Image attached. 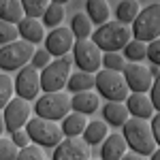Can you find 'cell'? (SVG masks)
Returning a JSON list of instances; mask_svg holds the SVG:
<instances>
[{
	"mask_svg": "<svg viewBox=\"0 0 160 160\" xmlns=\"http://www.w3.org/2000/svg\"><path fill=\"white\" fill-rule=\"evenodd\" d=\"M30 113H32V107H30V100L28 98H22V96L13 98L4 107V113H2V120L7 124V132H15V130L28 126Z\"/></svg>",
	"mask_w": 160,
	"mask_h": 160,
	"instance_id": "cell-10",
	"label": "cell"
},
{
	"mask_svg": "<svg viewBox=\"0 0 160 160\" xmlns=\"http://www.w3.org/2000/svg\"><path fill=\"white\" fill-rule=\"evenodd\" d=\"M152 132H154V137H156V143L160 145V111L152 118Z\"/></svg>",
	"mask_w": 160,
	"mask_h": 160,
	"instance_id": "cell-39",
	"label": "cell"
},
{
	"mask_svg": "<svg viewBox=\"0 0 160 160\" xmlns=\"http://www.w3.org/2000/svg\"><path fill=\"white\" fill-rule=\"evenodd\" d=\"M149 96H152V102H154L156 111H160V75L154 79V86L149 90Z\"/></svg>",
	"mask_w": 160,
	"mask_h": 160,
	"instance_id": "cell-38",
	"label": "cell"
},
{
	"mask_svg": "<svg viewBox=\"0 0 160 160\" xmlns=\"http://www.w3.org/2000/svg\"><path fill=\"white\" fill-rule=\"evenodd\" d=\"M24 2V9L28 17H41L45 15V11L49 9L51 0H22Z\"/></svg>",
	"mask_w": 160,
	"mask_h": 160,
	"instance_id": "cell-30",
	"label": "cell"
},
{
	"mask_svg": "<svg viewBox=\"0 0 160 160\" xmlns=\"http://www.w3.org/2000/svg\"><path fill=\"white\" fill-rule=\"evenodd\" d=\"M122 73H124V79H126L128 88L132 92H145L148 94L149 90H152V86H154V75L149 73V68L143 66L141 62L126 64Z\"/></svg>",
	"mask_w": 160,
	"mask_h": 160,
	"instance_id": "cell-13",
	"label": "cell"
},
{
	"mask_svg": "<svg viewBox=\"0 0 160 160\" xmlns=\"http://www.w3.org/2000/svg\"><path fill=\"white\" fill-rule=\"evenodd\" d=\"M122 160H145V158H143L141 154H137V152H135V154H126Z\"/></svg>",
	"mask_w": 160,
	"mask_h": 160,
	"instance_id": "cell-40",
	"label": "cell"
},
{
	"mask_svg": "<svg viewBox=\"0 0 160 160\" xmlns=\"http://www.w3.org/2000/svg\"><path fill=\"white\" fill-rule=\"evenodd\" d=\"M0 15H2V22L19 24L26 17L24 2L22 0H0Z\"/></svg>",
	"mask_w": 160,
	"mask_h": 160,
	"instance_id": "cell-20",
	"label": "cell"
},
{
	"mask_svg": "<svg viewBox=\"0 0 160 160\" xmlns=\"http://www.w3.org/2000/svg\"><path fill=\"white\" fill-rule=\"evenodd\" d=\"M22 148L13 139H0V160H17Z\"/></svg>",
	"mask_w": 160,
	"mask_h": 160,
	"instance_id": "cell-32",
	"label": "cell"
},
{
	"mask_svg": "<svg viewBox=\"0 0 160 160\" xmlns=\"http://www.w3.org/2000/svg\"><path fill=\"white\" fill-rule=\"evenodd\" d=\"M17 26H19V34L24 37V41L41 43L43 38H47L45 37V24H41L38 17H28V15H26Z\"/></svg>",
	"mask_w": 160,
	"mask_h": 160,
	"instance_id": "cell-17",
	"label": "cell"
},
{
	"mask_svg": "<svg viewBox=\"0 0 160 160\" xmlns=\"http://www.w3.org/2000/svg\"><path fill=\"white\" fill-rule=\"evenodd\" d=\"M94 86H96V75L86 73V71L73 73L71 79H68V90L75 92V94H79V92H90Z\"/></svg>",
	"mask_w": 160,
	"mask_h": 160,
	"instance_id": "cell-22",
	"label": "cell"
},
{
	"mask_svg": "<svg viewBox=\"0 0 160 160\" xmlns=\"http://www.w3.org/2000/svg\"><path fill=\"white\" fill-rule=\"evenodd\" d=\"M126 149H128V141L126 137L120 132H113L105 139L102 148H100V158L102 160H122L126 156Z\"/></svg>",
	"mask_w": 160,
	"mask_h": 160,
	"instance_id": "cell-16",
	"label": "cell"
},
{
	"mask_svg": "<svg viewBox=\"0 0 160 160\" xmlns=\"http://www.w3.org/2000/svg\"><path fill=\"white\" fill-rule=\"evenodd\" d=\"M96 90L100 96L109 100H128L130 96V88L124 79V73L120 71H111V68H102L96 73Z\"/></svg>",
	"mask_w": 160,
	"mask_h": 160,
	"instance_id": "cell-5",
	"label": "cell"
},
{
	"mask_svg": "<svg viewBox=\"0 0 160 160\" xmlns=\"http://www.w3.org/2000/svg\"><path fill=\"white\" fill-rule=\"evenodd\" d=\"M13 94H15V79H11L7 73H2L0 75V107L2 109L13 100Z\"/></svg>",
	"mask_w": 160,
	"mask_h": 160,
	"instance_id": "cell-29",
	"label": "cell"
},
{
	"mask_svg": "<svg viewBox=\"0 0 160 160\" xmlns=\"http://www.w3.org/2000/svg\"><path fill=\"white\" fill-rule=\"evenodd\" d=\"M126 105H128V111H130V115L132 118H141V120H149V118H154V102H152V96H148L145 92H132L128 100H126Z\"/></svg>",
	"mask_w": 160,
	"mask_h": 160,
	"instance_id": "cell-15",
	"label": "cell"
},
{
	"mask_svg": "<svg viewBox=\"0 0 160 160\" xmlns=\"http://www.w3.org/2000/svg\"><path fill=\"white\" fill-rule=\"evenodd\" d=\"M51 2H60V4H64V2H68V0H51Z\"/></svg>",
	"mask_w": 160,
	"mask_h": 160,
	"instance_id": "cell-43",
	"label": "cell"
},
{
	"mask_svg": "<svg viewBox=\"0 0 160 160\" xmlns=\"http://www.w3.org/2000/svg\"><path fill=\"white\" fill-rule=\"evenodd\" d=\"M73 58L75 64L86 71V73H98L102 66V49L92 41V38H77L73 47Z\"/></svg>",
	"mask_w": 160,
	"mask_h": 160,
	"instance_id": "cell-9",
	"label": "cell"
},
{
	"mask_svg": "<svg viewBox=\"0 0 160 160\" xmlns=\"http://www.w3.org/2000/svg\"><path fill=\"white\" fill-rule=\"evenodd\" d=\"M43 90V81H41V73L34 66H24L19 68V75L15 77V92L22 98H38Z\"/></svg>",
	"mask_w": 160,
	"mask_h": 160,
	"instance_id": "cell-11",
	"label": "cell"
},
{
	"mask_svg": "<svg viewBox=\"0 0 160 160\" xmlns=\"http://www.w3.org/2000/svg\"><path fill=\"white\" fill-rule=\"evenodd\" d=\"M75 43H77V37H75V32L71 28H56V30H51L47 38H45V49L49 51L51 56H56V58H62V56H66L68 51L75 47Z\"/></svg>",
	"mask_w": 160,
	"mask_h": 160,
	"instance_id": "cell-12",
	"label": "cell"
},
{
	"mask_svg": "<svg viewBox=\"0 0 160 160\" xmlns=\"http://www.w3.org/2000/svg\"><path fill=\"white\" fill-rule=\"evenodd\" d=\"M73 109V98L66 94V92H45L43 96L37 98L34 111L41 118H47V120H64Z\"/></svg>",
	"mask_w": 160,
	"mask_h": 160,
	"instance_id": "cell-4",
	"label": "cell"
},
{
	"mask_svg": "<svg viewBox=\"0 0 160 160\" xmlns=\"http://www.w3.org/2000/svg\"><path fill=\"white\" fill-rule=\"evenodd\" d=\"M11 139H13V141H15V143H17V145H19L22 149H24V148H28V143L32 141L26 128H19V130H15V132H11Z\"/></svg>",
	"mask_w": 160,
	"mask_h": 160,
	"instance_id": "cell-36",
	"label": "cell"
},
{
	"mask_svg": "<svg viewBox=\"0 0 160 160\" xmlns=\"http://www.w3.org/2000/svg\"><path fill=\"white\" fill-rule=\"evenodd\" d=\"M17 160H49V158H47V154L34 143V145H28V148L22 149Z\"/></svg>",
	"mask_w": 160,
	"mask_h": 160,
	"instance_id": "cell-34",
	"label": "cell"
},
{
	"mask_svg": "<svg viewBox=\"0 0 160 160\" xmlns=\"http://www.w3.org/2000/svg\"><path fill=\"white\" fill-rule=\"evenodd\" d=\"M148 58L152 60V64H158L160 66V38L148 43Z\"/></svg>",
	"mask_w": 160,
	"mask_h": 160,
	"instance_id": "cell-37",
	"label": "cell"
},
{
	"mask_svg": "<svg viewBox=\"0 0 160 160\" xmlns=\"http://www.w3.org/2000/svg\"><path fill=\"white\" fill-rule=\"evenodd\" d=\"M139 13H141V9H139V2L137 0H122L118 4L115 15H118V22H122V24H135Z\"/></svg>",
	"mask_w": 160,
	"mask_h": 160,
	"instance_id": "cell-26",
	"label": "cell"
},
{
	"mask_svg": "<svg viewBox=\"0 0 160 160\" xmlns=\"http://www.w3.org/2000/svg\"><path fill=\"white\" fill-rule=\"evenodd\" d=\"M102 64H105V68L120 71V73L124 71V66H126V62H124L122 53H118V51H107V53L102 56Z\"/></svg>",
	"mask_w": 160,
	"mask_h": 160,
	"instance_id": "cell-33",
	"label": "cell"
},
{
	"mask_svg": "<svg viewBox=\"0 0 160 160\" xmlns=\"http://www.w3.org/2000/svg\"><path fill=\"white\" fill-rule=\"evenodd\" d=\"M124 137L128 141V148L135 149L141 156H152L156 152V137L152 132V124L141 118H130L124 124Z\"/></svg>",
	"mask_w": 160,
	"mask_h": 160,
	"instance_id": "cell-1",
	"label": "cell"
},
{
	"mask_svg": "<svg viewBox=\"0 0 160 160\" xmlns=\"http://www.w3.org/2000/svg\"><path fill=\"white\" fill-rule=\"evenodd\" d=\"M88 118L83 113H68L64 120H62V130H64V137H81L88 128Z\"/></svg>",
	"mask_w": 160,
	"mask_h": 160,
	"instance_id": "cell-19",
	"label": "cell"
},
{
	"mask_svg": "<svg viewBox=\"0 0 160 160\" xmlns=\"http://www.w3.org/2000/svg\"><path fill=\"white\" fill-rule=\"evenodd\" d=\"M132 37L143 43H152L160 38V4H149L141 9L139 17L132 24Z\"/></svg>",
	"mask_w": 160,
	"mask_h": 160,
	"instance_id": "cell-7",
	"label": "cell"
},
{
	"mask_svg": "<svg viewBox=\"0 0 160 160\" xmlns=\"http://www.w3.org/2000/svg\"><path fill=\"white\" fill-rule=\"evenodd\" d=\"M92 24H94V22L90 19L88 13H77V15L73 17L71 30L75 32V37H77V38H92V34H94Z\"/></svg>",
	"mask_w": 160,
	"mask_h": 160,
	"instance_id": "cell-24",
	"label": "cell"
},
{
	"mask_svg": "<svg viewBox=\"0 0 160 160\" xmlns=\"http://www.w3.org/2000/svg\"><path fill=\"white\" fill-rule=\"evenodd\" d=\"M64 19V4L60 2H51L49 9L43 15V24L47 28H60V22Z\"/></svg>",
	"mask_w": 160,
	"mask_h": 160,
	"instance_id": "cell-27",
	"label": "cell"
},
{
	"mask_svg": "<svg viewBox=\"0 0 160 160\" xmlns=\"http://www.w3.org/2000/svg\"><path fill=\"white\" fill-rule=\"evenodd\" d=\"M149 160H160V149H156V152L152 154V158H149Z\"/></svg>",
	"mask_w": 160,
	"mask_h": 160,
	"instance_id": "cell-42",
	"label": "cell"
},
{
	"mask_svg": "<svg viewBox=\"0 0 160 160\" xmlns=\"http://www.w3.org/2000/svg\"><path fill=\"white\" fill-rule=\"evenodd\" d=\"M71 79V56H62L53 60L49 66L41 71V81H43V92H62V88L68 86Z\"/></svg>",
	"mask_w": 160,
	"mask_h": 160,
	"instance_id": "cell-8",
	"label": "cell"
},
{
	"mask_svg": "<svg viewBox=\"0 0 160 160\" xmlns=\"http://www.w3.org/2000/svg\"><path fill=\"white\" fill-rule=\"evenodd\" d=\"M26 130H28V135L30 139L41 145V148H58L62 141H64V130H62V126L53 122V120H47V118H32L28 126H26Z\"/></svg>",
	"mask_w": 160,
	"mask_h": 160,
	"instance_id": "cell-3",
	"label": "cell"
},
{
	"mask_svg": "<svg viewBox=\"0 0 160 160\" xmlns=\"http://www.w3.org/2000/svg\"><path fill=\"white\" fill-rule=\"evenodd\" d=\"M96 109H98V94H94L92 90L90 92H79V94L73 96V111L90 115Z\"/></svg>",
	"mask_w": 160,
	"mask_h": 160,
	"instance_id": "cell-21",
	"label": "cell"
},
{
	"mask_svg": "<svg viewBox=\"0 0 160 160\" xmlns=\"http://www.w3.org/2000/svg\"><path fill=\"white\" fill-rule=\"evenodd\" d=\"M102 115L105 120L113 126H124V124L130 120V111H128V105H124L120 100H109L102 109Z\"/></svg>",
	"mask_w": 160,
	"mask_h": 160,
	"instance_id": "cell-18",
	"label": "cell"
},
{
	"mask_svg": "<svg viewBox=\"0 0 160 160\" xmlns=\"http://www.w3.org/2000/svg\"><path fill=\"white\" fill-rule=\"evenodd\" d=\"M34 43L30 41H15L9 45H2L0 49V66L4 71H19L34 58Z\"/></svg>",
	"mask_w": 160,
	"mask_h": 160,
	"instance_id": "cell-6",
	"label": "cell"
},
{
	"mask_svg": "<svg viewBox=\"0 0 160 160\" xmlns=\"http://www.w3.org/2000/svg\"><path fill=\"white\" fill-rule=\"evenodd\" d=\"M111 9L109 4H107V0H88V15H90V19L94 22V24H107L109 22V15H111Z\"/></svg>",
	"mask_w": 160,
	"mask_h": 160,
	"instance_id": "cell-23",
	"label": "cell"
},
{
	"mask_svg": "<svg viewBox=\"0 0 160 160\" xmlns=\"http://www.w3.org/2000/svg\"><path fill=\"white\" fill-rule=\"evenodd\" d=\"M53 160H90V143L79 137H66L56 148Z\"/></svg>",
	"mask_w": 160,
	"mask_h": 160,
	"instance_id": "cell-14",
	"label": "cell"
},
{
	"mask_svg": "<svg viewBox=\"0 0 160 160\" xmlns=\"http://www.w3.org/2000/svg\"><path fill=\"white\" fill-rule=\"evenodd\" d=\"M132 28H128L122 22H107L102 24L98 30H94L92 34V41L98 45L100 49L105 51H120L122 47H126L130 41H132Z\"/></svg>",
	"mask_w": 160,
	"mask_h": 160,
	"instance_id": "cell-2",
	"label": "cell"
},
{
	"mask_svg": "<svg viewBox=\"0 0 160 160\" xmlns=\"http://www.w3.org/2000/svg\"><path fill=\"white\" fill-rule=\"evenodd\" d=\"M51 64V53L47 49H37L34 58H32V66L34 68H45Z\"/></svg>",
	"mask_w": 160,
	"mask_h": 160,
	"instance_id": "cell-35",
	"label": "cell"
},
{
	"mask_svg": "<svg viewBox=\"0 0 160 160\" xmlns=\"http://www.w3.org/2000/svg\"><path fill=\"white\" fill-rule=\"evenodd\" d=\"M109 137V126L102 122V120H96V122H90L83 132V139H86L90 145H96L100 141H105Z\"/></svg>",
	"mask_w": 160,
	"mask_h": 160,
	"instance_id": "cell-25",
	"label": "cell"
},
{
	"mask_svg": "<svg viewBox=\"0 0 160 160\" xmlns=\"http://www.w3.org/2000/svg\"><path fill=\"white\" fill-rule=\"evenodd\" d=\"M149 73L154 75V77H158V75H160V66H158V64H154V66L149 68Z\"/></svg>",
	"mask_w": 160,
	"mask_h": 160,
	"instance_id": "cell-41",
	"label": "cell"
},
{
	"mask_svg": "<svg viewBox=\"0 0 160 160\" xmlns=\"http://www.w3.org/2000/svg\"><path fill=\"white\" fill-rule=\"evenodd\" d=\"M124 56H126L128 60H132V62H141L143 58H148V43L132 38V41L124 47Z\"/></svg>",
	"mask_w": 160,
	"mask_h": 160,
	"instance_id": "cell-28",
	"label": "cell"
},
{
	"mask_svg": "<svg viewBox=\"0 0 160 160\" xmlns=\"http://www.w3.org/2000/svg\"><path fill=\"white\" fill-rule=\"evenodd\" d=\"M19 34V26L11 24V22H2L0 24V45H9V43H15Z\"/></svg>",
	"mask_w": 160,
	"mask_h": 160,
	"instance_id": "cell-31",
	"label": "cell"
}]
</instances>
